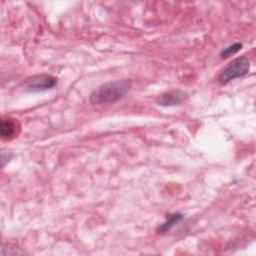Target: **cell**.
<instances>
[{
  "label": "cell",
  "instance_id": "7a4b0ae2",
  "mask_svg": "<svg viewBox=\"0 0 256 256\" xmlns=\"http://www.w3.org/2000/svg\"><path fill=\"white\" fill-rule=\"evenodd\" d=\"M250 61L246 56H240L229 62L219 73L217 81L221 85H225L230 81L242 77L249 72Z\"/></svg>",
  "mask_w": 256,
  "mask_h": 256
},
{
  "label": "cell",
  "instance_id": "8992f818",
  "mask_svg": "<svg viewBox=\"0 0 256 256\" xmlns=\"http://www.w3.org/2000/svg\"><path fill=\"white\" fill-rule=\"evenodd\" d=\"M183 219V215L180 213H174V214H170L167 219L159 226L158 231L164 233L169 231L170 229H172L174 226H176L181 220Z\"/></svg>",
  "mask_w": 256,
  "mask_h": 256
},
{
  "label": "cell",
  "instance_id": "5b68a950",
  "mask_svg": "<svg viewBox=\"0 0 256 256\" xmlns=\"http://www.w3.org/2000/svg\"><path fill=\"white\" fill-rule=\"evenodd\" d=\"M19 132V124L15 119L2 117L1 119V137L3 140L14 138Z\"/></svg>",
  "mask_w": 256,
  "mask_h": 256
},
{
  "label": "cell",
  "instance_id": "277c9868",
  "mask_svg": "<svg viewBox=\"0 0 256 256\" xmlns=\"http://www.w3.org/2000/svg\"><path fill=\"white\" fill-rule=\"evenodd\" d=\"M188 98V94L182 90L174 89L167 91L156 98V103L161 106L181 105Z\"/></svg>",
  "mask_w": 256,
  "mask_h": 256
},
{
  "label": "cell",
  "instance_id": "ba28073f",
  "mask_svg": "<svg viewBox=\"0 0 256 256\" xmlns=\"http://www.w3.org/2000/svg\"><path fill=\"white\" fill-rule=\"evenodd\" d=\"M2 255H6V254H23L24 252L20 250V248H18L16 245L11 244V243H3L2 244V251H1Z\"/></svg>",
  "mask_w": 256,
  "mask_h": 256
},
{
  "label": "cell",
  "instance_id": "3957f363",
  "mask_svg": "<svg viewBox=\"0 0 256 256\" xmlns=\"http://www.w3.org/2000/svg\"><path fill=\"white\" fill-rule=\"evenodd\" d=\"M57 85V79L48 74H38L27 78L23 83L25 92H42Z\"/></svg>",
  "mask_w": 256,
  "mask_h": 256
},
{
  "label": "cell",
  "instance_id": "6da1fadb",
  "mask_svg": "<svg viewBox=\"0 0 256 256\" xmlns=\"http://www.w3.org/2000/svg\"><path fill=\"white\" fill-rule=\"evenodd\" d=\"M131 88V82L127 80H116L107 82L96 88L89 96L92 104H110L118 101Z\"/></svg>",
  "mask_w": 256,
  "mask_h": 256
},
{
  "label": "cell",
  "instance_id": "52a82bcc",
  "mask_svg": "<svg viewBox=\"0 0 256 256\" xmlns=\"http://www.w3.org/2000/svg\"><path fill=\"white\" fill-rule=\"evenodd\" d=\"M241 47H242V44L239 43V42H236V43H234V44H231V45H229L228 47L224 48V49L220 52V57H221L222 59H225V58H227V57H229V56H231V55H234V54H236V53L241 49Z\"/></svg>",
  "mask_w": 256,
  "mask_h": 256
}]
</instances>
